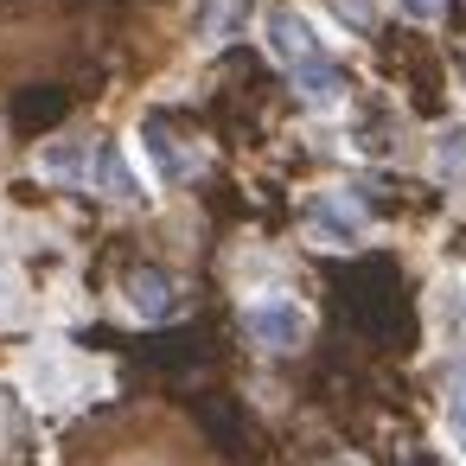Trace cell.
<instances>
[{
    "label": "cell",
    "instance_id": "obj_1",
    "mask_svg": "<svg viewBox=\"0 0 466 466\" xmlns=\"http://www.w3.org/2000/svg\"><path fill=\"white\" fill-rule=\"evenodd\" d=\"M39 173L65 179V186H84V192H103L116 205H141L147 198L135 167H128V154H122V141H109V135H65V141L39 147Z\"/></svg>",
    "mask_w": 466,
    "mask_h": 466
},
{
    "label": "cell",
    "instance_id": "obj_12",
    "mask_svg": "<svg viewBox=\"0 0 466 466\" xmlns=\"http://www.w3.org/2000/svg\"><path fill=\"white\" fill-rule=\"evenodd\" d=\"M332 14H339L351 33H370V26H377V0H332Z\"/></svg>",
    "mask_w": 466,
    "mask_h": 466
},
{
    "label": "cell",
    "instance_id": "obj_8",
    "mask_svg": "<svg viewBox=\"0 0 466 466\" xmlns=\"http://www.w3.org/2000/svg\"><path fill=\"white\" fill-rule=\"evenodd\" d=\"M351 141H358V154L383 160V154H396V147H402V116H396L390 103H370V109L351 122Z\"/></svg>",
    "mask_w": 466,
    "mask_h": 466
},
{
    "label": "cell",
    "instance_id": "obj_5",
    "mask_svg": "<svg viewBox=\"0 0 466 466\" xmlns=\"http://www.w3.org/2000/svg\"><path fill=\"white\" fill-rule=\"evenodd\" d=\"M141 147L154 154V167H160L167 186H186V179L205 167V154H198L192 141H179V135L167 128V116H147V122H141Z\"/></svg>",
    "mask_w": 466,
    "mask_h": 466
},
{
    "label": "cell",
    "instance_id": "obj_2",
    "mask_svg": "<svg viewBox=\"0 0 466 466\" xmlns=\"http://www.w3.org/2000/svg\"><path fill=\"white\" fill-rule=\"evenodd\" d=\"M307 237H313L319 249H358V243L370 237V211H364L351 192H319V198L307 205Z\"/></svg>",
    "mask_w": 466,
    "mask_h": 466
},
{
    "label": "cell",
    "instance_id": "obj_11",
    "mask_svg": "<svg viewBox=\"0 0 466 466\" xmlns=\"http://www.w3.org/2000/svg\"><path fill=\"white\" fill-rule=\"evenodd\" d=\"M447 434L466 453V370H453V390H447Z\"/></svg>",
    "mask_w": 466,
    "mask_h": 466
},
{
    "label": "cell",
    "instance_id": "obj_7",
    "mask_svg": "<svg viewBox=\"0 0 466 466\" xmlns=\"http://www.w3.org/2000/svg\"><path fill=\"white\" fill-rule=\"evenodd\" d=\"M84 383H90V377H84L65 351H39V358H33V390H39V402H77Z\"/></svg>",
    "mask_w": 466,
    "mask_h": 466
},
{
    "label": "cell",
    "instance_id": "obj_6",
    "mask_svg": "<svg viewBox=\"0 0 466 466\" xmlns=\"http://www.w3.org/2000/svg\"><path fill=\"white\" fill-rule=\"evenodd\" d=\"M122 294H128V307H135L141 319H179V307H186V300H179V281H173L167 268H135Z\"/></svg>",
    "mask_w": 466,
    "mask_h": 466
},
{
    "label": "cell",
    "instance_id": "obj_13",
    "mask_svg": "<svg viewBox=\"0 0 466 466\" xmlns=\"http://www.w3.org/2000/svg\"><path fill=\"white\" fill-rule=\"evenodd\" d=\"M396 7H402L409 20H441V14H447V0H396Z\"/></svg>",
    "mask_w": 466,
    "mask_h": 466
},
{
    "label": "cell",
    "instance_id": "obj_9",
    "mask_svg": "<svg viewBox=\"0 0 466 466\" xmlns=\"http://www.w3.org/2000/svg\"><path fill=\"white\" fill-rule=\"evenodd\" d=\"M294 90H300L313 109L345 103V71H339V58H313V65H300V71H294Z\"/></svg>",
    "mask_w": 466,
    "mask_h": 466
},
{
    "label": "cell",
    "instance_id": "obj_3",
    "mask_svg": "<svg viewBox=\"0 0 466 466\" xmlns=\"http://www.w3.org/2000/svg\"><path fill=\"white\" fill-rule=\"evenodd\" d=\"M243 332L262 351H294L307 339V307L300 300H249L243 307Z\"/></svg>",
    "mask_w": 466,
    "mask_h": 466
},
{
    "label": "cell",
    "instance_id": "obj_14",
    "mask_svg": "<svg viewBox=\"0 0 466 466\" xmlns=\"http://www.w3.org/2000/svg\"><path fill=\"white\" fill-rule=\"evenodd\" d=\"M332 466H358V460H332Z\"/></svg>",
    "mask_w": 466,
    "mask_h": 466
},
{
    "label": "cell",
    "instance_id": "obj_4",
    "mask_svg": "<svg viewBox=\"0 0 466 466\" xmlns=\"http://www.w3.org/2000/svg\"><path fill=\"white\" fill-rule=\"evenodd\" d=\"M262 46H268V58H281L288 71H300V65H313V58H332L326 39H319L300 14H288V7L262 14Z\"/></svg>",
    "mask_w": 466,
    "mask_h": 466
},
{
    "label": "cell",
    "instance_id": "obj_10",
    "mask_svg": "<svg viewBox=\"0 0 466 466\" xmlns=\"http://www.w3.org/2000/svg\"><path fill=\"white\" fill-rule=\"evenodd\" d=\"M434 173L447 186H466V128H441L434 135Z\"/></svg>",
    "mask_w": 466,
    "mask_h": 466
}]
</instances>
